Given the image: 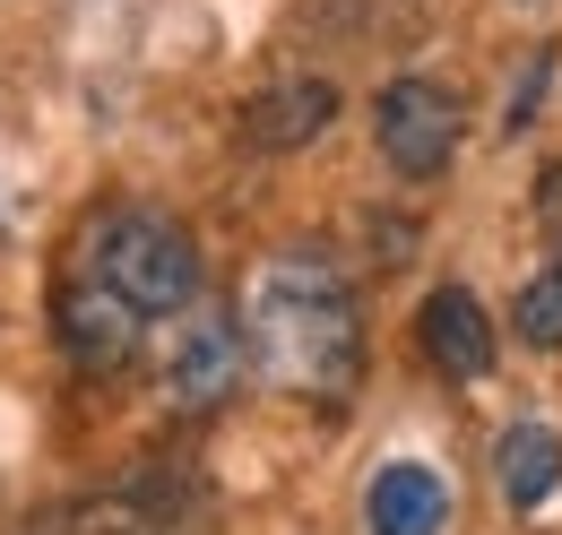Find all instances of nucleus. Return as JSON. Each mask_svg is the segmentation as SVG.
Wrapping results in <instances>:
<instances>
[{"instance_id": "nucleus-1", "label": "nucleus", "mask_w": 562, "mask_h": 535, "mask_svg": "<svg viewBox=\"0 0 562 535\" xmlns=\"http://www.w3.org/2000/svg\"><path fill=\"white\" fill-rule=\"evenodd\" d=\"M251 354L294 398H347L363 372V320L355 294L312 260H278L251 285Z\"/></svg>"}, {"instance_id": "nucleus-2", "label": "nucleus", "mask_w": 562, "mask_h": 535, "mask_svg": "<svg viewBox=\"0 0 562 535\" xmlns=\"http://www.w3.org/2000/svg\"><path fill=\"white\" fill-rule=\"evenodd\" d=\"M95 276L122 285L139 311H182L200 294V251L173 216H147V207H122L95 225Z\"/></svg>"}, {"instance_id": "nucleus-3", "label": "nucleus", "mask_w": 562, "mask_h": 535, "mask_svg": "<svg viewBox=\"0 0 562 535\" xmlns=\"http://www.w3.org/2000/svg\"><path fill=\"white\" fill-rule=\"evenodd\" d=\"M372 130H381V156H390V173H407V182H432V173L459 156V130H468V113H459V95H450L441 78H398V87L381 95Z\"/></svg>"}, {"instance_id": "nucleus-4", "label": "nucleus", "mask_w": 562, "mask_h": 535, "mask_svg": "<svg viewBox=\"0 0 562 535\" xmlns=\"http://www.w3.org/2000/svg\"><path fill=\"white\" fill-rule=\"evenodd\" d=\"M139 320L147 311L122 285H104V276H70L53 294V329H61V354H70L78 372H122L139 354Z\"/></svg>"}, {"instance_id": "nucleus-5", "label": "nucleus", "mask_w": 562, "mask_h": 535, "mask_svg": "<svg viewBox=\"0 0 562 535\" xmlns=\"http://www.w3.org/2000/svg\"><path fill=\"white\" fill-rule=\"evenodd\" d=\"M234 380H243V337H234V320H191L182 329V345L165 354V398L182 406V414H209V406L234 398Z\"/></svg>"}, {"instance_id": "nucleus-6", "label": "nucleus", "mask_w": 562, "mask_h": 535, "mask_svg": "<svg viewBox=\"0 0 562 535\" xmlns=\"http://www.w3.org/2000/svg\"><path fill=\"white\" fill-rule=\"evenodd\" d=\"M416 345L432 354V372H450V380H485V372H493V320H485V303H476L468 285L424 294Z\"/></svg>"}, {"instance_id": "nucleus-7", "label": "nucleus", "mask_w": 562, "mask_h": 535, "mask_svg": "<svg viewBox=\"0 0 562 535\" xmlns=\"http://www.w3.org/2000/svg\"><path fill=\"white\" fill-rule=\"evenodd\" d=\"M329 122H338V87H329V78H278V87H260V95L243 104V138L269 147V156L321 138Z\"/></svg>"}, {"instance_id": "nucleus-8", "label": "nucleus", "mask_w": 562, "mask_h": 535, "mask_svg": "<svg viewBox=\"0 0 562 535\" xmlns=\"http://www.w3.org/2000/svg\"><path fill=\"white\" fill-rule=\"evenodd\" d=\"M450 519V483L416 458H398V467L372 475V535H441Z\"/></svg>"}, {"instance_id": "nucleus-9", "label": "nucleus", "mask_w": 562, "mask_h": 535, "mask_svg": "<svg viewBox=\"0 0 562 535\" xmlns=\"http://www.w3.org/2000/svg\"><path fill=\"white\" fill-rule=\"evenodd\" d=\"M493 483H502L510 510H537L562 483V432L554 423H510V432L493 441Z\"/></svg>"}, {"instance_id": "nucleus-10", "label": "nucleus", "mask_w": 562, "mask_h": 535, "mask_svg": "<svg viewBox=\"0 0 562 535\" xmlns=\"http://www.w3.org/2000/svg\"><path fill=\"white\" fill-rule=\"evenodd\" d=\"M26 535H173L147 501L131 492H95V501H61V510H44Z\"/></svg>"}, {"instance_id": "nucleus-11", "label": "nucleus", "mask_w": 562, "mask_h": 535, "mask_svg": "<svg viewBox=\"0 0 562 535\" xmlns=\"http://www.w3.org/2000/svg\"><path fill=\"white\" fill-rule=\"evenodd\" d=\"M510 329L528 337V345H546V354L562 345V260H554V268H537V276L519 285V303H510Z\"/></svg>"}, {"instance_id": "nucleus-12", "label": "nucleus", "mask_w": 562, "mask_h": 535, "mask_svg": "<svg viewBox=\"0 0 562 535\" xmlns=\"http://www.w3.org/2000/svg\"><path fill=\"white\" fill-rule=\"evenodd\" d=\"M537 225H546V242L562 251V164H546V182H537Z\"/></svg>"}]
</instances>
